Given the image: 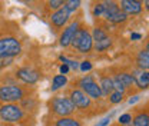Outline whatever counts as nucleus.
I'll return each mask as SVG.
<instances>
[{
	"label": "nucleus",
	"instance_id": "nucleus-2",
	"mask_svg": "<svg viewBox=\"0 0 149 126\" xmlns=\"http://www.w3.org/2000/svg\"><path fill=\"white\" fill-rule=\"evenodd\" d=\"M24 118V110L16 103H4L0 106V119L6 123H17Z\"/></svg>",
	"mask_w": 149,
	"mask_h": 126
},
{
	"label": "nucleus",
	"instance_id": "nucleus-16",
	"mask_svg": "<svg viewBox=\"0 0 149 126\" xmlns=\"http://www.w3.org/2000/svg\"><path fill=\"white\" fill-rule=\"evenodd\" d=\"M116 77L119 79V82L128 89L130 86H133L135 85V79H133V76H132V73H125V72H120L116 74Z\"/></svg>",
	"mask_w": 149,
	"mask_h": 126
},
{
	"label": "nucleus",
	"instance_id": "nucleus-12",
	"mask_svg": "<svg viewBox=\"0 0 149 126\" xmlns=\"http://www.w3.org/2000/svg\"><path fill=\"white\" fill-rule=\"evenodd\" d=\"M133 79H135V85L139 89H146L149 85V73L148 70H135L132 73Z\"/></svg>",
	"mask_w": 149,
	"mask_h": 126
},
{
	"label": "nucleus",
	"instance_id": "nucleus-28",
	"mask_svg": "<svg viewBox=\"0 0 149 126\" xmlns=\"http://www.w3.org/2000/svg\"><path fill=\"white\" fill-rule=\"evenodd\" d=\"M113 113H115V112H112V113L109 115V116L103 118V119H102L100 122H97V123H96L95 126H108L109 123H111V119H112V116H113Z\"/></svg>",
	"mask_w": 149,
	"mask_h": 126
},
{
	"label": "nucleus",
	"instance_id": "nucleus-13",
	"mask_svg": "<svg viewBox=\"0 0 149 126\" xmlns=\"http://www.w3.org/2000/svg\"><path fill=\"white\" fill-rule=\"evenodd\" d=\"M99 88H100V92H102V96L103 97H108L113 92V83H112V77L111 76H102L100 77V82L97 83Z\"/></svg>",
	"mask_w": 149,
	"mask_h": 126
},
{
	"label": "nucleus",
	"instance_id": "nucleus-1",
	"mask_svg": "<svg viewBox=\"0 0 149 126\" xmlns=\"http://www.w3.org/2000/svg\"><path fill=\"white\" fill-rule=\"evenodd\" d=\"M22 53V43L16 37L6 36L0 39V59H13Z\"/></svg>",
	"mask_w": 149,
	"mask_h": 126
},
{
	"label": "nucleus",
	"instance_id": "nucleus-15",
	"mask_svg": "<svg viewBox=\"0 0 149 126\" xmlns=\"http://www.w3.org/2000/svg\"><path fill=\"white\" fill-rule=\"evenodd\" d=\"M132 126H149V115L148 110H142L132 118Z\"/></svg>",
	"mask_w": 149,
	"mask_h": 126
},
{
	"label": "nucleus",
	"instance_id": "nucleus-18",
	"mask_svg": "<svg viewBox=\"0 0 149 126\" xmlns=\"http://www.w3.org/2000/svg\"><path fill=\"white\" fill-rule=\"evenodd\" d=\"M66 83H68V77L65 74H56L53 77V80H52V92L63 88Z\"/></svg>",
	"mask_w": 149,
	"mask_h": 126
},
{
	"label": "nucleus",
	"instance_id": "nucleus-6",
	"mask_svg": "<svg viewBox=\"0 0 149 126\" xmlns=\"http://www.w3.org/2000/svg\"><path fill=\"white\" fill-rule=\"evenodd\" d=\"M70 102L73 103L74 108L77 109H89L92 106V99L85 95L80 89H73L70 92Z\"/></svg>",
	"mask_w": 149,
	"mask_h": 126
},
{
	"label": "nucleus",
	"instance_id": "nucleus-10",
	"mask_svg": "<svg viewBox=\"0 0 149 126\" xmlns=\"http://www.w3.org/2000/svg\"><path fill=\"white\" fill-rule=\"evenodd\" d=\"M92 49H93L92 36H91V33H89V30L86 27H82V33H80V39L77 42L76 50L79 53H89Z\"/></svg>",
	"mask_w": 149,
	"mask_h": 126
},
{
	"label": "nucleus",
	"instance_id": "nucleus-27",
	"mask_svg": "<svg viewBox=\"0 0 149 126\" xmlns=\"http://www.w3.org/2000/svg\"><path fill=\"white\" fill-rule=\"evenodd\" d=\"M79 69H80L82 72H89V70H92V63H91L89 60H83V62L79 65Z\"/></svg>",
	"mask_w": 149,
	"mask_h": 126
},
{
	"label": "nucleus",
	"instance_id": "nucleus-5",
	"mask_svg": "<svg viewBox=\"0 0 149 126\" xmlns=\"http://www.w3.org/2000/svg\"><path fill=\"white\" fill-rule=\"evenodd\" d=\"M26 92L23 88L16 85H4L0 86V100L4 103H15L24 99Z\"/></svg>",
	"mask_w": 149,
	"mask_h": 126
},
{
	"label": "nucleus",
	"instance_id": "nucleus-32",
	"mask_svg": "<svg viewBox=\"0 0 149 126\" xmlns=\"http://www.w3.org/2000/svg\"><path fill=\"white\" fill-rule=\"evenodd\" d=\"M125 126H132V123H129V125H125Z\"/></svg>",
	"mask_w": 149,
	"mask_h": 126
},
{
	"label": "nucleus",
	"instance_id": "nucleus-3",
	"mask_svg": "<svg viewBox=\"0 0 149 126\" xmlns=\"http://www.w3.org/2000/svg\"><path fill=\"white\" fill-rule=\"evenodd\" d=\"M50 109L59 118L70 116V115H73L74 110H76L73 103L70 102V99L69 97H63V96H56V97H53L52 102H50Z\"/></svg>",
	"mask_w": 149,
	"mask_h": 126
},
{
	"label": "nucleus",
	"instance_id": "nucleus-23",
	"mask_svg": "<svg viewBox=\"0 0 149 126\" xmlns=\"http://www.w3.org/2000/svg\"><path fill=\"white\" fill-rule=\"evenodd\" d=\"M80 3H82V0H66L65 7H66L70 13H73V12H76V10L80 7Z\"/></svg>",
	"mask_w": 149,
	"mask_h": 126
},
{
	"label": "nucleus",
	"instance_id": "nucleus-33",
	"mask_svg": "<svg viewBox=\"0 0 149 126\" xmlns=\"http://www.w3.org/2000/svg\"><path fill=\"white\" fill-rule=\"evenodd\" d=\"M136 1H139V3H141V1H142V0H136Z\"/></svg>",
	"mask_w": 149,
	"mask_h": 126
},
{
	"label": "nucleus",
	"instance_id": "nucleus-22",
	"mask_svg": "<svg viewBox=\"0 0 149 126\" xmlns=\"http://www.w3.org/2000/svg\"><path fill=\"white\" fill-rule=\"evenodd\" d=\"M108 97H109V102H111L112 105H118V103H120L123 100V93L122 92H118V90H113Z\"/></svg>",
	"mask_w": 149,
	"mask_h": 126
},
{
	"label": "nucleus",
	"instance_id": "nucleus-30",
	"mask_svg": "<svg viewBox=\"0 0 149 126\" xmlns=\"http://www.w3.org/2000/svg\"><path fill=\"white\" fill-rule=\"evenodd\" d=\"M130 39H132V40H141V39H142V35H139V33H132V35H130Z\"/></svg>",
	"mask_w": 149,
	"mask_h": 126
},
{
	"label": "nucleus",
	"instance_id": "nucleus-14",
	"mask_svg": "<svg viewBox=\"0 0 149 126\" xmlns=\"http://www.w3.org/2000/svg\"><path fill=\"white\" fill-rule=\"evenodd\" d=\"M136 63H138V68L139 70H148L149 68V52H148V46L145 50H141L138 53L136 57Z\"/></svg>",
	"mask_w": 149,
	"mask_h": 126
},
{
	"label": "nucleus",
	"instance_id": "nucleus-9",
	"mask_svg": "<svg viewBox=\"0 0 149 126\" xmlns=\"http://www.w3.org/2000/svg\"><path fill=\"white\" fill-rule=\"evenodd\" d=\"M70 15H72V13L63 6V7L57 9L56 12L52 13V16H50V23L53 24V27H56V29H62V27L69 22Z\"/></svg>",
	"mask_w": 149,
	"mask_h": 126
},
{
	"label": "nucleus",
	"instance_id": "nucleus-21",
	"mask_svg": "<svg viewBox=\"0 0 149 126\" xmlns=\"http://www.w3.org/2000/svg\"><path fill=\"white\" fill-rule=\"evenodd\" d=\"M91 36H92L93 43H96V42H99V40H103L105 37H108V33H106V32H105L102 27H95Z\"/></svg>",
	"mask_w": 149,
	"mask_h": 126
},
{
	"label": "nucleus",
	"instance_id": "nucleus-29",
	"mask_svg": "<svg viewBox=\"0 0 149 126\" xmlns=\"http://www.w3.org/2000/svg\"><path fill=\"white\" fill-rule=\"evenodd\" d=\"M59 70H60V74H66V73L69 72V66L68 65H60V68H59Z\"/></svg>",
	"mask_w": 149,
	"mask_h": 126
},
{
	"label": "nucleus",
	"instance_id": "nucleus-8",
	"mask_svg": "<svg viewBox=\"0 0 149 126\" xmlns=\"http://www.w3.org/2000/svg\"><path fill=\"white\" fill-rule=\"evenodd\" d=\"M16 77L26 85H35L40 79V73L32 68H20L16 72Z\"/></svg>",
	"mask_w": 149,
	"mask_h": 126
},
{
	"label": "nucleus",
	"instance_id": "nucleus-11",
	"mask_svg": "<svg viewBox=\"0 0 149 126\" xmlns=\"http://www.w3.org/2000/svg\"><path fill=\"white\" fill-rule=\"evenodd\" d=\"M119 9L126 15H139L142 12V3L136 0H120Z\"/></svg>",
	"mask_w": 149,
	"mask_h": 126
},
{
	"label": "nucleus",
	"instance_id": "nucleus-26",
	"mask_svg": "<svg viewBox=\"0 0 149 126\" xmlns=\"http://www.w3.org/2000/svg\"><path fill=\"white\" fill-rule=\"evenodd\" d=\"M112 83H113V90H118V92H122V93H125V90L126 88L119 82V79L115 76V77H112Z\"/></svg>",
	"mask_w": 149,
	"mask_h": 126
},
{
	"label": "nucleus",
	"instance_id": "nucleus-4",
	"mask_svg": "<svg viewBox=\"0 0 149 126\" xmlns=\"http://www.w3.org/2000/svg\"><path fill=\"white\" fill-rule=\"evenodd\" d=\"M79 89L82 90L85 95H88L92 100H100L103 97L102 92H100V88H99L97 82L93 79L92 74H86L85 77H82L79 80Z\"/></svg>",
	"mask_w": 149,
	"mask_h": 126
},
{
	"label": "nucleus",
	"instance_id": "nucleus-31",
	"mask_svg": "<svg viewBox=\"0 0 149 126\" xmlns=\"http://www.w3.org/2000/svg\"><path fill=\"white\" fill-rule=\"evenodd\" d=\"M139 99H141L139 96H133V97H130V99H129V103H130V105H132V103H135V102H138Z\"/></svg>",
	"mask_w": 149,
	"mask_h": 126
},
{
	"label": "nucleus",
	"instance_id": "nucleus-34",
	"mask_svg": "<svg viewBox=\"0 0 149 126\" xmlns=\"http://www.w3.org/2000/svg\"><path fill=\"white\" fill-rule=\"evenodd\" d=\"M45 1H49V0H45Z\"/></svg>",
	"mask_w": 149,
	"mask_h": 126
},
{
	"label": "nucleus",
	"instance_id": "nucleus-24",
	"mask_svg": "<svg viewBox=\"0 0 149 126\" xmlns=\"http://www.w3.org/2000/svg\"><path fill=\"white\" fill-rule=\"evenodd\" d=\"M65 3H66V0H49V1H47V9H49V10H55L56 12L57 9L63 7Z\"/></svg>",
	"mask_w": 149,
	"mask_h": 126
},
{
	"label": "nucleus",
	"instance_id": "nucleus-17",
	"mask_svg": "<svg viewBox=\"0 0 149 126\" xmlns=\"http://www.w3.org/2000/svg\"><path fill=\"white\" fill-rule=\"evenodd\" d=\"M55 126H82L80 120L70 118V116H66V118H59L56 119Z\"/></svg>",
	"mask_w": 149,
	"mask_h": 126
},
{
	"label": "nucleus",
	"instance_id": "nucleus-7",
	"mask_svg": "<svg viewBox=\"0 0 149 126\" xmlns=\"http://www.w3.org/2000/svg\"><path fill=\"white\" fill-rule=\"evenodd\" d=\"M79 27H80V23H79L77 20H74V22H72L69 26H66V27L63 29L62 35L59 37V43H60L62 47H69V46H70L72 39H73L74 33L77 32Z\"/></svg>",
	"mask_w": 149,
	"mask_h": 126
},
{
	"label": "nucleus",
	"instance_id": "nucleus-19",
	"mask_svg": "<svg viewBox=\"0 0 149 126\" xmlns=\"http://www.w3.org/2000/svg\"><path fill=\"white\" fill-rule=\"evenodd\" d=\"M111 46H112V39L111 37H105L103 40H99V42L93 43V47H95L97 52H105V50H108Z\"/></svg>",
	"mask_w": 149,
	"mask_h": 126
},
{
	"label": "nucleus",
	"instance_id": "nucleus-25",
	"mask_svg": "<svg viewBox=\"0 0 149 126\" xmlns=\"http://www.w3.org/2000/svg\"><path fill=\"white\" fill-rule=\"evenodd\" d=\"M118 122H119V125H129L130 122H132V115L130 113H123V115H120L119 116V119H118Z\"/></svg>",
	"mask_w": 149,
	"mask_h": 126
},
{
	"label": "nucleus",
	"instance_id": "nucleus-20",
	"mask_svg": "<svg viewBox=\"0 0 149 126\" xmlns=\"http://www.w3.org/2000/svg\"><path fill=\"white\" fill-rule=\"evenodd\" d=\"M105 10H106V7H105V4L102 3V1H99V3H95L92 6V15L93 17H103V15H105Z\"/></svg>",
	"mask_w": 149,
	"mask_h": 126
}]
</instances>
